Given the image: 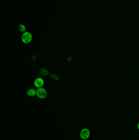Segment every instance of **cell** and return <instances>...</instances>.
Segmentation results:
<instances>
[{
  "label": "cell",
  "mask_w": 139,
  "mask_h": 140,
  "mask_svg": "<svg viewBox=\"0 0 139 140\" xmlns=\"http://www.w3.org/2000/svg\"><path fill=\"white\" fill-rule=\"evenodd\" d=\"M21 39L23 43L27 44L32 41V36L29 32H25L22 34Z\"/></svg>",
  "instance_id": "cell-1"
},
{
  "label": "cell",
  "mask_w": 139,
  "mask_h": 140,
  "mask_svg": "<svg viewBox=\"0 0 139 140\" xmlns=\"http://www.w3.org/2000/svg\"><path fill=\"white\" fill-rule=\"evenodd\" d=\"M36 95L40 99H44L47 95V92L44 88H38L36 90Z\"/></svg>",
  "instance_id": "cell-2"
},
{
  "label": "cell",
  "mask_w": 139,
  "mask_h": 140,
  "mask_svg": "<svg viewBox=\"0 0 139 140\" xmlns=\"http://www.w3.org/2000/svg\"><path fill=\"white\" fill-rule=\"evenodd\" d=\"M90 136V130L87 128H84L80 132V136L81 138L83 140H86L89 138Z\"/></svg>",
  "instance_id": "cell-3"
},
{
  "label": "cell",
  "mask_w": 139,
  "mask_h": 140,
  "mask_svg": "<svg viewBox=\"0 0 139 140\" xmlns=\"http://www.w3.org/2000/svg\"><path fill=\"white\" fill-rule=\"evenodd\" d=\"M34 84L36 88H42L44 84V81L41 78H38L35 80Z\"/></svg>",
  "instance_id": "cell-4"
},
{
  "label": "cell",
  "mask_w": 139,
  "mask_h": 140,
  "mask_svg": "<svg viewBox=\"0 0 139 140\" xmlns=\"http://www.w3.org/2000/svg\"><path fill=\"white\" fill-rule=\"evenodd\" d=\"M27 94L30 97H33L36 95V91L34 89H30L27 91Z\"/></svg>",
  "instance_id": "cell-5"
},
{
  "label": "cell",
  "mask_w": 139,
  "mask_h": 140,
  "mask_svg": "<svg viewBox=\"0 0 139 140\" xmlns=\"http://www.w3.org/2000/svg\"><path fill=\"white\" fill-rule=\"evenodd\" d=\"M39 72L43 76H47L49 75V72L45 68H41V69H40Z\"/></svg>",
  "instance_id": "cell-6"
},
{
  "label": "cell",
  "mask_w": 139,
  "mask_h": 140,
  "mask_svg": "<svg viewBox=\"0 0 139 140\" xmlns=\"http://www.w3.org/2000/svg\"><path fill=\"white\" fill-rule=\"evenodd\" d=\"M19 29L20 31L22 32H25L26 30V28L24 25H20L19 26Z\"/></svg>",
  "instance_id": "cell-7"
},
{
  "label": "cell",
  "mask_w": 139,
  "mask_h": 140,
  "mask_svg": "<svg viewBox=\"0 0 139 140\" xmlns=\"http://www.w3.org/2000/svg\"><path fill=\"white\" fill-rule=\"evenodd\" d=\"M50 77L53 78V79H55L56 80H58L59 79V77L57 75L54 73H51L49 75Z\"/></svg>",
  "instance_id": "cell-8"
},
{
  "label": "cell",
  "mask_w": 139,
  "mask_h": 140,
  "mask_svg": "<svg viewBox=\"0 0 139 140\" xmlns=\"http://www.w3.org/2000/svg\"><path fill=\"white\" fill-rule=\"evenodd\" d=\"M137 128H138V130H139V122H138V124L137 125Z\"/></svg>",
  "instance_id": "cell-9"
}]
</instances>
